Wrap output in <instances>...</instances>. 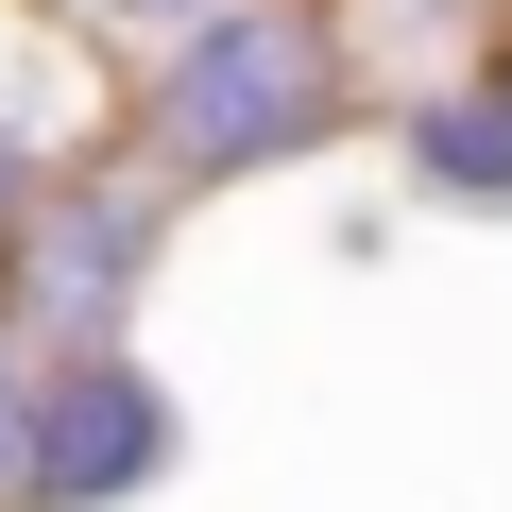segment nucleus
Segmentation results:
<instances>
[{
  "label": "nucleus",
  "instance_id": "obj_1",
  "mask_svg": "<svg viewBox=\"0 0 512 512\" xmlns=\"http://www.w3.org/2000/svg\"><path fill=\"white\" fill-rule=\"evenodd\" d=\"M137 171L154 188H239V171H291L325 154L342 120V18H308V0H222V18L154 35L137 69Z\"/></svg>",
  "mask_w": 512,
  "mask_h": 512
},
{
  "label": "nucleus",
  "instance_id": "obj_2",
  "mask_svg": "<svg viewBox=\"0 0 512 512\" xmlns=\"http://www.w3.org/2000/svg\"><path fill=\"white\" fill-rule=\"evenodd\" d=\"M171 205L188 188H154L137 154H69L18 222H0V342H18V359L120 342L137 291H154V256H171Z\"/></svg>",
  "mask_w": 512,
  "mask_h": 512
},
{
  "label": "nucleus",
  "instance_id": "obj_3",
  "mask_svg": "<svg viewBox=\"0 0 512 512\" xmlns=\"http://www.w3.org/2000/svg\"><path fill=\"white\" fill-rule=\"evenodd\" d=\"M188 461V410L137 342H86V359H35V512H120Z\"/></svg>",
  "mask_w": 512,
  "mask_h": 512
},
{
  "label": "nucleus",
  "instance_id": "obj_4",
  "mask_svg": "<svg viewBox=\"0 0 512 512\" xmlns=\"http://www.w3.org/2000/svg\"><path fill=\"white\" fill-rule=\"evenodd\" d=\"M69 52H86V35H52L35 0H0V222L86 154V69H69Z\"/></svg>",
  "mask_w": 512,
  "mask_h": 512
},
{
  "label": "nucleus",
  "instance_id": "obj_5",
  "mask_svg": "<svg viewBox=\"0 0 512 512\" xmlns=\"http://www.w3.org/2000/svg\"><path fill=\"white\" fill-rule=\"evenodd\" d=\"M410 171L444 188V205H512V86L478 69V86H427L410 103Z\"/></svg>",
  "mask_w": 512,
  "mask_h": 512
},
{
  "label": "nucleus",
  "instance_id": "obj_6",
  "mask_svg": "<svg viewBox=\"0 0 512 512\" xmlns=\"http://www.w3.org/2000/svg\"><path fill=\"white\" fill-rule=\"evenodd\" d=\"M35 18H52V35H137V52H154V35L222 18V0H35Z\"/></svg>",
  "mask_w": 512,
  "mask_h": 512
},
{
  "label": "nucleus",
  "instance_id": "obj_7",
  "mask_svg": "<svg viewBox=\"0 0 512 512\" xmlns=\"http://www.w3.org/2000/svg\"><path fill=\"white\" fill-rule=\"evenodd\" d=\"M0 512H35V359L0 342Z\"/></svg>",
  "mask_w": 512,
  "mask_h": 512
}]
</instances>
